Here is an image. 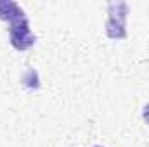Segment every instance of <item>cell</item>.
Wrapping results in <instances>:
<instances>
[{"label":"cell","mask_w":149,"mask_h":147,"mask_svg":"<svg viewBox=\"0 0 149 147\" xmlns=\"http://www.w3.org/2000/svg\"><path fill=\"white\" fill-rule=\"evenodd\" d=\"M127 14L128 5L123 0L108 3V21H106V35L113 40L127 38Z\"/></svg>","instance_id":"cell-1"},{"label":"cell","mask_w":149,"mask_h":147,"mask_svg":"<svg viewBox=\"0 0 149 147\" xmlns=\"http://www.w3.org/2000/svg\"><path fill=\"white\" fill-rule=\"evenodd\" d=\"M9 40H10V45L16 50H28V49H31L35 45L37 37L30 30L28 17L9 24Z\"/></svg>","instance_id":"cell-2"},{"label":"cell","mask_w":149,"mask_h":147,"mask_svg":"<svg viewBox=\"0 0 149 147\" xmlns=\"http://www.w3.org/2000/svg\"><path fill=\"white\" fill-rule=\"evenodd\" d=\"M26 14L23 10V7H19V3L12 2V0H0V19L10 23H16L19 19H24Z\"/></svg>","instance_id":"cell-3"},{"label":"cell","mask_w":149,"mask_h":147,"mask_svg":"<svg viewBox=\"0 0 149 147\" xmlns=\"http://www.w3.org/2000/svg\"><path fill=\"white\" fill-rule=\"evenodd\" d=\"M23 85H24L26 88H30V90H37L38 87H40L38 74L33 68H28V69H26V73L23 76Z\"/></svg>","instance_id":"cell-4"},{"label":"cell","mask_w":149,"mask_h":147,"mask_svg":"<svg viewBox=\"0 0 149 147\" xmlns=\"http://www.w3.org/2000/svg\"><path fill=\"white\" fill-rule=\"evenodd\" d=\"M142 118H144V121L149 125V104H146L144 109H142Z\"/></svg>","instance_id":"cell-5"},{"label":"cell","mask_w":149,"mask_h":147,"mask_svg":"<svg viewBox=\"0 0 149 147\" xmlns=\"http://www.w3.org/2000/svg\"><path fill=\"white\" fill-rule=\"evenodd\" d=\"M94 147H102V146H94Z\"/></svg>","instance_id":"cell-6"}]
</instances>
